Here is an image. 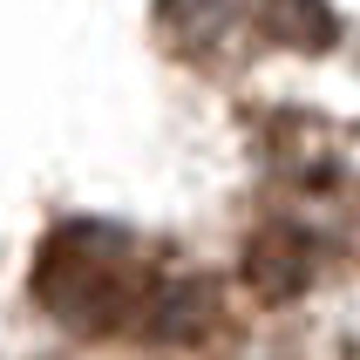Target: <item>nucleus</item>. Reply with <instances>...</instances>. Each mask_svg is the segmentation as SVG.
Instances as JSON below:
<instances>
[{"label": "nucleus", "mask_w": 360, "mask_h": 360, "mask_svg": "<svg viewBox=\"0 0 360 360\" xmlns=\"http://www.w3.org/2000/svg\"><path fill=\"white\" fill-rule=\"evenodd\" d=\"M306 252H313L306 231H292V224H265L259 238H252V252H245V272H252V285H259L265 300H300L306 285H313V272H320Z\"/></svg>", "instance_id": "nucleus-2"}, {"label": "nucleus", "mask_w": 360, "mask_h": 360, "mask_svg": "<svg viewBox=\"0 0 360 360\" xmlns=\"http://www.w3.org/2000/svg\"><path fill=\"white\" fill-rule=\"evenodd\" d=\"M150 285L157 272L143 259V245L116 224H61L34 259V300L75 333H109L136 320Z\"/></svg>", "instance_id": "nucleus-1"}]
</instances>
